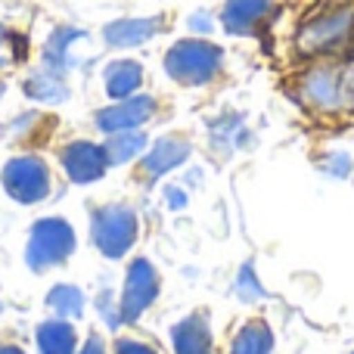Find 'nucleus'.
Wrapping results in <instances>:
<instances>
[{"label":"nucleus","mask_w":354,"mask_h":354,"mask_svg":"<svg viewBox=\"0 0 354 354\" xmlns=\"http://www.w3.org/2000/svg\"><path fill=\"white\" fill-rule=\"evenodd\" d=\"M168 202H171V208H183V205H187V196H183L180 193V189H174V187H168Z\"/></svg>","instance_id":"c85d7f7f"},{"label":"nucleus","mask_w":354,"mask_h":354,"mask_svg":"<svg viewBox=\"0 0 354 354\" xmlns=\"http://www.w3.org/2000/svg\"><path fill=\"white\" fill-rule=\"evenodd\" d=\"M106 93L112 100H128L140 91L143 84V66L137 59H115L106 66Z\"/></svg>","instance_id":"4468645a"},{"label":"nucleus","mask_w":354,"mask_h":354,"mask_svg":"<svg viewBox=\"0 0 354 354\" xmlns=\"http://www.w3.org/2000/svg\"><path fill=\"white\" fill-rule=\"evenodd\" d=\"M59 162L72 183H97L106 174V168H109L103 147H97L91 140H72L59 153Z\"/></svg>","instance_id":"1a4fd4ad"},{"label":"nucleus","mask_w":354,"mask_h":354,"mask_svg":"<svg viewBox=\"0 0 354 354\" xmlns=\"http://www.w3.org/2000/svg\"><path fill=\"white\" fill-rule=\"evenodd\" d=\"M156 295H159V270H156L147 258H134V261L128 264L122 299H118L124 324H137V320L149 311Z\"/></svg>","instance_id":"0eeeda50"},{"label":"nucleus","mask_w":354,"mask_h":354,"mask_svg":"<svg viewBox=\"0 0 354 354\" xmlns=\"http://www.w3.org/2000/svg\"><path fill=\"white\" fill-rule=\"evenodd\" d=\"M78 236H75L72 224L66 218H41L35 221L28 233V245H25V261L31 270L44 274V270H53L59 264H66L72 258Z\"/></svg>","instance_id":"20e7f679"},{"label":"nucleus","mask_w":354,"mask_h":354,"mask_svg":"<svg viewBox=\"0 0 354 354\" xmlns=\"http://www.w3.org/2000/svg\"><path fill=\"white\" fill-rule=\"evenodd\" d=\"M3 189L22 205H35V202L50 196V168L41 156H16L6 162L3 168Z\"/></svg>","instance_id":"423d86ee"},{"label":"nucleus","mask_w":354,"mask_h":354,"mask_svg":"<svg viewBox=\"0 0 354 354\" xmlns=\"http://www.w3.org/2000/svg\"><path fill=\"white\" fill-rule=\"evenodd\" d=\"M140 221L137 212L128 205H103L91 214V239L100 255L106 258H124L137 243Z\"/></svg>","instance_id":"39448f33"},{"label":"nucleus","mask_w":354,"mask_h":354,"mask_svg":"<svg viewBox=\"0 0 354 354\" xmlns=\"http://www.w3.org/2000/svg\"><path fill=\"white\" fill-rule=\"evenodd\" d=\"M189 28L208 35V31H212V19H208V12H193V16H189Z\"/></svg>","instance_id":"bb28decb"},{"label":"nucleus","mask_w":354,"mask_h":354,"mask_svg":"<svg viewBox=\"0 0 354 354\" xmlns=\"http://www.w3.org/2000/svg\"><path fill=\"white\" fill-rule=\"evenodd\" d=\"M189 159V143L183 137H159L147 156H143V171L149 177H162L174 168H180Z\"/></svg>","instance_id":"ddd939ff"},{"label":"nucleus","mask_w":354,"mask_h":354,"mask_svg":"<svg viewBox=\"0 0 354 354\" xmlns=\"http://www.w3.org/2000/svg\"><path fill=\"white\" fill-rule=\"evenodd\" d=\"M351 354H354V351H351Z\"/></svg>","instance_id":"473e14b6"},{"label":"nucleus","mask_w":354,"mask_h":354,"mask_svg":"<svg viewBox=\"0 0 354 354\" xmlns=\"http://www.w3.org/2000/svg\"><path fill=\"white\" fill-rule=\"evenodd\" d=\"M115 354H159L153 345L140 342V339H118L115 342Z\"/></svg>","instance_id":"a878e982"},{"label":"nucleus","mask_w":354,"mask_h":354,"mask_svg":"<svg viewBox=\"0 0 354 354\" xmlns=\"http://www.w3.org/2000/svg\"><path fill=\"white\" fill-rule=\"evenodd\" d=\"M243 122H239L236 115H224V118H218V122L212 124V140L218 143L221 149H227L230 153L233 147H236V140H243Z\"/></svg>","instance_id":"412c9836"},{"label":"nucleus","mask_w":354,"mask_h":354,"mask_svg":"<svg viewBox=\"0 0 354 354\" xmlns=\"http://www.w3.org/2000/svg\"><path fill=\"white\" fill-rule=\"evenodd\" d=\"M171 348L174 354H214L212 326L205 314H187L177 320L171 330Z\"/></svg>","instance_id":"9b49d317"},{"label":"nucleus","mask_w":354,"mask_h":354,"mask_svg":"<svg viewBox=\"0 0 354 354\" xmlns=\"http://www.w3.org/2000/svg\"><path fill=\"white\" fill-rule=\"evenodd\" d=\"M37 348L41 354H75L78 351V333L62 317L44 320L37 326Z\"/></svg>","instance_id":"2eb2a0df"},{"label":"nucleus","mask_w":354,"mask_h":354,"mask_svg":"<svg viewBox=\"0 0 354 354\" xmlns=\"http://www.w3.org/2000/svg\"><path fill=\"white\" fill-rule=\"evenodd\" d=\"M84 31L81 28H56L53 35H50L47 47H44V68H50V72L56 75H66L68 68H72V44L75 41H84Z\"/></svg>","instance_id":"dca6fc26"},{"label":"nucleus","mask_w":354,"mask_h":354,"mask_svg":"<svg viewBox=\"0 0 354 354\" xmlns=\"http://www.w3.org/2000/svg\"><path fill=\"white\" fill-rule=\"evenodd\" d=\"M156 115V100L153 97H134L118 100L115 106H106L97 112V128L103 134H122V131H137Z\"/></svg>","instance_id":"6e6552de"},{"label":"nucleus","mask_w":354,"mask_h":354,"mask_svg":"<svg viewBox=\"0 0 354 354\" xmlns=\"http://www.w3.org/2000/svg\"><path fill=\"white\" fill-rule=\"evenodd\" d=\"M37 122H41V112H28V115H19L6 131H10L12 140H28V137L35 134V124Z\"/></svg>","instance_id":"393cba45"},{"label":"nucleus","mask_w":354,"mask_h":354,"mask_svg":"<svg viewBox=\"0 0 354 354\" xmlns=\"http://www.w3.org/2000/svg\"><path fill=\"white\" fill-rule=\"evenodd\" d=\"M236 295L243 301H261L264 299V286H261V280H258V274H255V268L252 264H243V270H239V277H236Z\"/></svg>","instance_id":"4be33fe9"},{"label":"nucleus","mask_w":354,"mask_h":354,"mask_svg":"<svg viewBox=\"0 0 354 354\" xmlns=\"http://www.w3.org/2000/svg\"><path fill=\"white\" fill-rule=\"evenodd\" d=\"M274 0H227L221 12V25L227 35H255L270 16Z\"/></svg>","instance_id":"9d476101"},{"label":"nucleus","mask_w":354,"mask_h":354,"mask_svg":"<svg viewBox=\"0 0 354 354\" xmlns=\"http://www.w3.org/2000/svg\"><path fill=\"white\" fill-rule=\"evenodd\" d=\"M22 87L31 100H37V103H62V100L68 97V87H66V81H62V75L50 72V68L31 72Z\"/></svg>","instance_id":"f3484780"},{"label":"nucleus","mask_w":354,"mask_h":354,"mask_svg":"<svg viewBox=\"0 0 354 354\" xmlns=\"http://www.w3.org/2000/svg\"><path fill=\"white\" fill-rule=\"evenodd\" d=\"M351 159L345 153H330L324 162H320V171L326 177H333V180H345V177L351 174Z\"/></svg>","instance_id":"b1692460"},{"label":"nucleus","mask_w":354,"mask_h":354,"mask_svg":"<svg viewBox=\"0 0 354 354\" xmlns=\"http://www.w3.org/2000/svg\"><path fill=\"white\" fill-rule=\"evenodd\" d=\"M0 44H3V28H0Z\"/></svg>","instance_id":"7c9ffc66"},{"label":"nucleus","mask_w":354,"mask_h":354,"mask_svg":"<svg viewBox=\"0 0 354 354\" xmlns=\"http://www.w3.org/2000/svg\"><path fill=\"white\" fill-rule=\"evenodd\" d=\"M84 292H81L78 286H68V283H59V286H53L47 292V308L56 314V317L62 320H75L84 314Z\"/></svg>","instance_id":"aec40b11"},{"label":"nucleus","mask_w":354,"mask_h":354,"mask_svg":"<svg viewBox=\"0 0 354 354\" xmlns=\"http://www.w3.org/2000/svg\"><path fill=\"white\" fill-rule=\"evenodd\" d=\"M221 66H224V50L212 41H177L171 50L165 53V72L168 78L177 81L183 87H202L212 84L218 78Z\"/></svg>","instance_id":"7ed1b4c3"},{"label":"nucleus","mask_w":354,"mask_h":354,"mask_svg":"<svg viewBox=\"0 0 354 354\" xmlns=\"http://www.w3.org/2000/svg\"><path fill=\"white\" fill-rule=\"evenodd\" d=\"M75 354H106V345H103V339H100V336H91Z\"/></svg>","instance_id":"cd10ccee"},{"label":"nucleus","mask_w":354,"mask_h":354,"mask_svg":"<svg viewBox=\"0 0 354 354\" xmlns=\"http://www.w3.org/2000/svg\"><path fill=\"white\" fill-rule=\"evenodd\" d=\"M162 31V19H118V22H109L103 28V41L115 50H128V47H140V44L153 41Z\"/></svg>","instance_id":"f8f14e48"},{"label":"nucleus","mask_w":354,"mask_h":354,"mask_svg":"<svg viewBox=\"0 0 354 354\" xmlns=\"http://www.w3.org/2000/svg\"><path fill=\"white\" fill-rule=\"evenodd\" d=\"M274 351V333L264 320H249L236 333L230 345V354H270Z\"/></svg>","instance_id":"6ab92c4d"},{"label":"nucleus","mask_w":354,"mask_h":354,"mask_svg":"<svg viewBox=\"0 0 354 354\" xmlns=\"http://www.w3.org/2000/svg\"><path fill=\"white\" fill-rule=\"evenodd\" d=\"M0 354H25L19 345H0Z\"/></svg>","instance_id":"c756f323"},{"label":"nucleus","mask_w":354,"mask_h":354,"mask_svg":"<svg viewBox=\"0 0 354 354\" xmlns=\"http://www.w3.org/2000/svg\"><path fill=\"white\" fill-rule=\"evenodd\" d=\"M295 93H299L305 109H311L314 115L324 118H336L354 109L351 78L333 62H320V66H311L308 72H301Z\"/></svg>","instance_id":"f257e3e1"},{"label":"nucleus","mask_w":354,"mask_h":354,"mask_svg":"<svg viewBox=\"0 0 354 354\" xmlns=\"http://www.w3.org/2000/svg\"><path fill=\"white\" fill-rule=\"evenodd\" d=\"M147 149V134L143 131H122V134H109L103 153L109 165H128V162L140 159Z\"/></svg>","instance_id":"a211bd4d"},{"label":"nucleus","mask_w":354,"mask_h":354,"mask_svg":"<svg viewBox=\"0 0 354 354\" xmlns=\"http://www.w3.org/2000/svg\"><path fill=\"white\" fill-rule=\"evenodd\" d=\"M97 311H100V317H103V324L109 326V330H118V326L124 324L122 308H118V299L112 295V289H103V292L97 295Z\"/></svg>","instance_id":"5701e85b"},{"label":"nucleus","mask_w":354,"mask_h":354,"mask_svg":"<svg viewBox=\"0 0 354 354\" xmlns=\"http://www.w3.org/2000/svg\"><path fill=\"white\" fill-rule=\"evenodd\" d=\"M0 97H3V84H0Z\"/></svg>","instance_id":"2f4dec72"},{"label":"nucleus","mask_w":354,"mask_h":354,"mask_svg":"<svg viewBox=\"0 0 354 354\" xmlns=\"http://www.w3.org/2000/svg\"><path fill=\"white\" fill-rule=\"evenodd\" d=\"M354 41V0H342L317 16H311L299 28L295 47L301 56H336Z\"/></svg>","instance_id":"f03ea898"}]
</instances>
